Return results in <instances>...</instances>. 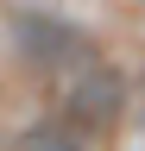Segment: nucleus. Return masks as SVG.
<instances>
[{
  "label": "nucleus",
  "mask_w": 145,
  "mask_h": 151,
  "mask_svg": "<svg viewBox=\"0 0 145 151\" xmlns=\"http://www.w3.org/2000/svg\"><path fill=\"white\" fill-rule=\"evenodd\" d=\"M13 44H19V57L38 76H50V82H76L82 69H95L88 38L69 25V19H57V13H19L13 19Z\"/></svg>",
  "instance_id": "obj_1"
},
{
  "label": "nucleus",
  "mask_w": 145,
  "mask_h": 151,
  "mask_svg": "<svg viewBox=\"0 0 145 151\" xmlns=\"http://www.w3.org/2000/svg\"><path fill=\"white\" fill-rule=\"evenodd\" d=\"M120 101H126L120 76L107 69V63H95V69H82L76 82H63V113H57V120L76 132L82 145H95V139H107V132H114Z\"/></svg>",
  "instance_id": "obj_2"
},
{
  "label": "nucleus",
  "mask_w": 145,
  "mask_h": 151,
  "mask_svg": "<svg viewBox=\"0 0 145 151\" xmlns=\"http://www.w3.org/2000/svg\"><path fill=\"white\" fill-rule=\"evenodd\" d=\"M13 151H88V145H82L63 120H38V126L19 132V145H13Z\"/></svg>",
  "instance_id": "obj_3"
}]
</instances>
